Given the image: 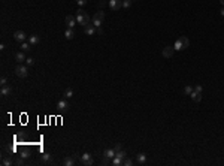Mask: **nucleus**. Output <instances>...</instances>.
<instances>
[{
    "label": "nucleus",
    "instance_id": "obj_1",
    "mask_svg": "<svg viewBox=\"0 0 224 166\" xmlns=\"http://www.w3.org/2000/svg\"><path fill=\"white\" fill-rule=\"evenodd\" d=\"M90 19H91V18H90V15H88L84 9H81V8H79V11H78V14H76V23L85 27L87 24H90Z\"/></svg>",
    "mask_w": 224,
    "mask_h": 166
},
{
    "label": "nucleus",
    "instance_id": "obj_2",
    "mask_svg": "<svg viewBox=\"0 0 224 166\" xmlns=\"http://www.w3.org/2000/svg\"><path fill=\"white\" fill-rule=\"evenodd\" d=\"M190 46V41H188V37L187 36H181L179 39H176V42L173 45V48L176 51H182V50H185Z\"/></svg>",
    "mask_w": 224,
    "mask_h": 166
},
{
    "label": "nucleus",
    "instance_id": "obj_3",
    "mask_svg": "<svg viewBox=\"0 0 224 166\" xmlns=\"http://www.w3.org/2000/svg\"><path fill=\"white\" fill-rule=\"evenodd\" d=\"M79 162H81V165H84V166H91V165L94 163L93 156H91L90 153H84L82 156H79Z\"/></svg>",
    "mask_w": 224,
    "mask_h": 166
},
{
    "label": "nucleus",
    "instance_id": "obj_4",
    "mask_svg": "<svg viewBox=\"0 0 224 166\" xmlns=\"http://www.w3.org/2000/svg\"><path fill=\"white\" fill-rule=\"evenodd\" d=\"M15 75L18 78H25L29 75V69H27V66H24V64H18L17 68H15Z\"/></svg>",
    "mask_w": 224,
    "mask_h": 166
},
{
    "label": "nucleus",
    "instance_id": "obj_5",
    "mask_svg": "<svg viewBox=\"0 0 224 166\" xmlns=\"http://www.w3.org/2000/svg\"><path fill=\"white\" fill-rule=\"evenodd\" d=\"M123 8V0H109V9L111 11H118Z\"/></svg>",
    "mask_w": 224,
    "mask_h": 166
},
{
    "label": "nucleus",
    "instance_id": "obj_6",
    "mask_svg": "<svg viewBox=\"0 0 224 166\" xmlns=\"http://www.w3.org/2000/svg\"><path fill=\"white\" fill-rule=\"evenodd\" d=\"M25 33L23 31V30H17L15 33H14V39L17 42H19V44H23V42H25Z\"/></svg>",
    "mask_w": 224,
    "mask_h": 166
},
{
    "label": "nucleus",
    "instance_id": "obj_7",
    "mask_svg": "<svg viewBox=\"0 0 224 166\" xmlns=\"http://www.w3.org/2000/svg\"><path fill=\"white\" fill-rule=\"evenodd\" d=\"M57 108H58V111H61V112L67 111L69 109V102L66 100V99H61V100L57 102Z\"/></svg>",
    "mask_w": 224,
    "mask_h": 166
},
{
    "label": "nucleus",
    "instance_id": "obj_8",
    "mask_svg": "<svg viewBox=\"0 0 224 166\" xmlns=\"http://www.w3.org/2000/svg\"><path fill=\"white\" fill-rule=\"evenodd\" d=\"M173 51H175L173 46H164L163 51H161V54H163L164 58H170V57L173 56Z\"/></svg>",
    "mask_w": 224,
    "mask_h": 166
},
{
    "label": "nucleus",
    "instance_id": "obj_9",
    "mask_svg": "<svg viewBox=\"0 0 224 166\" xmlns=\"http://www.w3.org/2000/svg\"><path fill=\"white\" fill-rule=\"evenodd\" d=\"M96 30H97V27L94 24H87L84 27V31H85V35H88V36H93V35H96Z\"/></svg>",
    "mask_w": 224,
    "mask_h": 166
},
{
    "label": "nucleus",
    "instance_id": "obj_10",
    "mask_svg": "<svg viewBox=\"0 0 224 166\" xmlns=\"http://www.w3.org/2000/svg\"><path fill=\"white\" fill-rule=\"evenodd\" d=\"M66 24H67V27H69V29H73L75 25L78 24V23H76V17H73V15H67V17H66Z\"/></svg>",
    "mask_w": 224,
    "mask_h": 166
},
{
    "label": "nucleus",
    "instance_id": "obj_11",
    "mask_svg": "<svg viewBox=\"0 0 224 166\" xmlns=\"http://www.w3.org/2000/svg\"><path fill=\"white\" fill-rule=\"evenodd\" d=\"M15 60H17V63L18 64H23L27 58H25V54H24V51H19V52H17L15 54Z\"/></svg>",
    "mask_w": 224,
    "mask_h": 166
},
{
    "label": "nucleus",
    "instance_id": "obj_12",
    "mask_svg": "<svg viewBox=\"0 0 224 166\" xmlns=\"http://www.w3.org/2000/svg\"><path fill=\"white\" fill-rule=\"evenodd\" d=\"M115 154H117L115 148H106V150H105V153H103V156L106 157V159H114Z\"/></svg>",
    "mask_w": 224,
    "mask_h": 166
},
{
    "label": "nucleus",
    "instance_id": "obj_13",
    "mask_svg": "<svg viewBox=\"0 0 224 166\" xmlns=\"http://www.w3.org/2000/svg\"><path fill=\"white\" fill-rule=\"evenodd\" d=\"M75 160H76L75 156H67V157L63 160V165H64V166H73V165H75Z\"/></svg>",
    "mask_w": 224,
    "mask_h": 166
},
{
    "label": "nucleus",
    "instance_id": "obj_14",
    "mask_svg": "<svg viewBox=\"0 0 224 166\" xmlns=\"http://www.w3.org/2000/svg\"><path fill=\"white\" fill-rule=\"evenodd\" d=\"M29 42H30L31 46L33 45H37L39 42H41V37H39L37 35H31V36H29Z\"/></svg>",
    "mask_w": 224,
    "mask_h": 166
},
{
    "label": "nucleus",
    "instance_id": "obj_15",
    "mask_svg": "<svg viewBox=\"0 0 224 166\" xmlns=\"http://www.w3.org/2000/svg\"><path fill=\"white\" fill-rule=\"evenodd\" d=\"M12 93V88H11V85H3L2 90H0V94L2 96H9Z\"/></svg>",
    "mask_w": 224,
    "mask_h": 166
},
{
    "label": "nucleus",
    "instance_id": "obj_16",
    "mask_svg": "<svg viewBox=\"0 0 224 166\" xmlns=\"http://www.w3.org/2000/svg\"><path fill=\"white\" fill-rule=\"evenodd\" d=\"M64 37L69 39V41H70V39H73V37H75V30L67 27V29H66V31H64Z\"/></svg>",
    "mask_w": 224,
    "mask_h": 166
},
{
    "label": "nucleus",
    "instance_id": "obj_17",
    "mask_svg": "<svg viewBox=\"0 0 224 166\" xmlns=\"http://www.w3.org/2000/svg\"><path fill=\"white\" fill-rule=\"evenodd\" d=\"M190 97H191L194 102H200V100H202V93H197V91H194V88H193V93L190 94Z\"/></svg>",
    "mask_w": 224,
    "mask_h": 166
},
{
    "label": "nucleus",
    "instance_id": "obj_18",
    "mask_svg": "<svg viewBox=\"0 0 224 166\" xmlns=\"http://www.w3.org/2000/svg\"><path fill=\"white\" fill-rule=\"evenodd\" d=\"M41 160H42L43 163H52V156L48 154V153H45V154H42Z\"/></svg>",
    "mask_w": 224,
    "mask_h": 166
},
{
    "label": "nucleus",
    "instance_id": "obj_19",
    "mask_svg": "<svg viewBox=\"0 0 224 166\" xmlns=\"http://www.w3.org/2000/svg\"><path fill=\"white\" fill-rule=\"evenodd\" d=\"M136 160H137V163L143 165L145 162H147V154H143V153H139V154L136 156Z\"/></svg>",
    "mask_w": 224,
    "mask_h": 166
},
{
    "label": "nucleus",
    "instance_id": "obj_20",
    "mask_svg": "<svg viewBox=\"0 0 224 166\" xmlns=\"http://www.w3.org/2000/svg\"><path fill=\"white\" fill-rule=\"evenodd\" d=\"M30 50H31V45H30V42H23V44H21V51L27 52V51H30Z\"/></svg>",
    "mask_w": 224,
    "mask_h": 166
},
{
    "label": "nucleus",
    "instance_id": "obj_21",
    "mask_svg": "<svg viewBox=\"0 0 224 166\" xmlns=\"http://www.w3.org/2000/svg\"><path fill=\"white\" fill-rule=\"evenodd\" d=\"M93 18H97V19H102V21H103V19H105V12H103V11L96 12V14L93 15Z\"/></svg>",
    "mask_w": 224,
    "mask_h": 166
},
{
    "label": "nucleus",
    "instance_id": "obj_22",
    "mask_svg": "<svg viewBox=\"0 0 224 166\" xmlns=\"http://www.w3.org/2000/svg\"><path fill=\"white\" fill-rule=\"evenodd\" d=\"M72 96H73V90H72V88H66L64 90V97L66 99H70Z\"/></svg>",
    "mask_w": 224,
    "mask_h": 166
},
{
    "label": "nucleus",
    "instance_id": "obj_23",
    "mask_svg": "<svg viewBox=\"0 0 224 166\" xmlns=\"http://www.w3.org/2000/svg\"><path fill=\"white\" fill-rule=\"evenodd\" d=\"M115 156H117V157H120V159H123V160H124V159L127 157V153L124 151V150H120V151H117V154H115Z\"/></svg>",
    "mask_w": 224,
    "mask_h": 166
},
{
    "label": "nucleus",
    "instance_id": "obj_24",
    "mask_svg": "<svg viewBox=\"0 0 224 166\" xmlns=\"http://www.w3.org/2000/svg\"><path fill=\"white\" fill-rule=\"evenodd\" d=\"M112 163H114L115 166H121V165H123V159H120V157L115 156L114 159H112Z\"/></svg>",
    "mask_w": 224,
    "mask_h": 166
},
{
    "label": "nucleus",
    "instance_id": "obj_25",
    "mask_svg": "<svg viewBox=\"0 0 224 166\" xmlns=\"http://www.w3.org/2000/svg\"><path fill=\"white\" fill-rule=\"evenodd\" d=\"M123 165H124V166H131V165H133V160H131V159H129V157H126V159L123 160Z\"/></svg>",
    "mask_w": 224,
    "mask_h": 166
},
{
    "label": "nucleus",
    "instance_id": "obj_26",
    "mask_svg": "<svg viewBox=\"0 0 224 166\" xmlns=\"http://www.w3.org/2000/svg\"><path fill=\"white\" fill-rule=\"evenodd\" d=\"M184 93L190 96V94H191V93H193V87H191V85H187V87L184 88Z\"/></svg>",
    "mask_w": 224,
    "mask_h": 166
},
{
    "label": "nucleus",
    "instance_id": "obj_27",
    "mask_svg": "<svg viewBox=\"0 0 224 166\" xmlns=\"http://www.w3.org/2000/svg\"><path fill=\"white\" fill-rule=\"evenodd\" d=\"M93 24L96 25V27H100V25L103 24V21L102 19H97V18H93Z\"/></svg>",
    "mask_w": 224,
    "mask_h": 166
},
{
    "label": "nucleus",
    "instance_id": "obj_28",
    "mask_svg": "<svg viewBox=\"0 0 224 166\" xmlns=\"http://www.w3.org/2000/svg\"><path fill=\"white\" fill-rule=\"evenodd\" d=\"M2 163H3L5 166H11V165H12V159H11V157H9V159H3Z\"/></svg>",
    "mask_w": 224,
    "mask_h": 166
},
{
    "label": "nucleus",
    "instance_id": "obj_29",
    "mask_svg": "<svg viewBox=\"0 0 224 166\" xmlns=\"http://www.w3.org/2000/svg\"><path fill=\"white\" fill-rule=\"evenodd\" d=\"M131 6V0H123V8H130Z\"/></svg>",
    "mask_w": 224,
    "mask_h": 166
},
{
    "label": "nucleus",
    "instance_id": "obj_30",
    "mask_svg": "<svg viewBox=\"0 0 224 166\" xmlns=\"http://www.w3.org/2000/svg\"><path fill=\"white\" fill-rule=\"evenodd\" d=\"M33 64H35V60H33L31 57H29L27 60H25V66H33Z\"/></svg>",
    "mask_w": 224,
    "mask_h": 166
},
{
    "label": "nucleus",
    "instance_id": "obj_31",
    "mask_svg": "<svg viewBox=\"0 0 224 166\" xmlns=\"http://www.w3.org/2000/svg\"><path fill=\"white\" fill-rule=\"evenodd\" d=\"M76 3H78V6H79V8H82V6L87 5V0H76Z\"/></svg>",
    "mask_w": 224,
    "mask_h": 166
},
{
    "label": "nucleus",
    "instance_id": "obj_32",
    "mask_svg": "<svg viewBox=\"0 0 224 166\" xmlns=\"http://www.w3.org/2000/svg\"><path fill=\"white\" fill-rule=\"evenodd\" d=\"M0 85H2V87H3V85H8V79H6L5 76L0 78Z\"/></svg>",
    "mask_w": 224,
    "mask_h": 166
},
{
    "label": "nucleus",
    "instance_id": "obj_33",
    "mask_svg": "<svg viewBox=\"0 0 224 166\" xmlns=\"http://www.w3.org/2000/svg\"><path fill=\"white\" fill-rule=\"evenodd\" d=\"M17 165H19V166H21V165H24V157H21V156H19V159L17 160Z\"/></svg>",
    "mask_w": 224,
    "mask_h": 166
},
{
    "label": "nucleus",
    "instance_id": "obj_34",
    "mask_svg": "<svg viewBox=\"0 0 224 166\" xmlns=\"http://www.w3.org/2000/svg\"><path fill=\"white\" fill-rule=\"evenodd\" d=\"M194 91H197V93H202V91H203L202 85H196V87H194Z\"/></svg>",
    "mask_w": 224,
    "mask_h": 166
},
{
    "label": "nucleus",
    "instance_id": "obj_35",
    "mask_svg": "<svg viewBox=\"0 0 224 166\" xmlns=\"http://www.w3.org/2000/svg\"><path fill=\"white\" fill-rule=\"evenodd\" d=\"M96 35H103V30H102V27H97V30H96Z\"/></svg>",
    "mask_w": 224,
    "mask_h": 166
},
{
    "label": "nucleus",
    "instance_id": "obj_36",
    "mask_svg": "<svg viewBox=\"0 0 224 166\" xmlns=\"http://www.w3.org/2000/svg\"><path fill=\"white\" fill-rule=\"evenodd\" d=\"M21 157L27 159V157H29V153H27V151H23V153H21Z\"/></svg>",
    "mask_w": 224,
    "mask_h": 166
},
{
    "label": "nucleus",
    "instance_id": "obj_37",
    "mask_svg": "<svg viewBox=\"0 0 224 166\" xmlns=\"http://www.w3.org/2000/svg\"><path fill=\"white\" fill-rule=\"evenodd\" d=\"M121 150V144H117L115 145V151H120Z\"/></svg>",
    "mask_w": 224,
    "mask_h": 166
},
{
    "label": "nucleus",
    "instance_id": "obj_38",
    "mask_svg": "<svg viewBox=\"0 0 224 166\" xmlns=\"http://www.w3.org/2000/svg\"><path fill=\"white\" fill-rule=\"evenodd\" d=\"M220 14H221V17H224V8H223V9L220 11Z\"/></svg>",
    "mask_w": 224,
    "mask_h": 166
},
{
    "label": "nucleus",
    "instance_id": "obj_39",
    "mask_svg": "<svg viewBox=\"0 0 224 166\" xmlns=\"http://www.w3.org/2000/svg\"><path fill=\"white\" fill-rule=\"evenodd\" d=\"M220 2H221V5H223V6H224V0H220Z\"/></svg>",
    "mask_w": 224,
    "mask_h": 166
},
{
    "label": "nucleus",
    "instance_id": "obj_40",
    "mask_svg": "<svg viewBox=\"0 0 224 166\" xmlns=\"http://www.w3.org/2000/svg\"><path fill=\"white\" fill-rule=\"evenodd\" d=\"M131 2H136V0H131Z\"/></svg>",
    "mask_w": 224,
    "mask_h": 166
}]
</instances>
